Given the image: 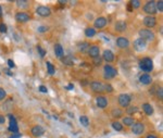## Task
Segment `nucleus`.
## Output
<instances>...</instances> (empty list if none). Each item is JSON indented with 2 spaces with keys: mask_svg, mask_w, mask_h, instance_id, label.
Returning a JSON list of instances; mask_svg holds the SVG:
<instances>
[{
  "mask_svg": "<svg viewBox=\"0 0 163 138\" xmlns=\"http://www.w3.org/2000/svg\"><path fill=\"white\" fill-rule=\"evenodd\" d=\"M139 69L141 70V71H143V72H146V74H147L148 72H151L153 70L152 59L149 58V57L143 58V59L139 61Z\"/></svg>",
  "mask_w": 163,
  "mask_h": 138,
  "instance_id": "obj_1",
  "label": "nucleus"
},
{
  "mask_svg": "<svg viewBox=\"0 0 163 138\" xmlns=\"http://www.w3.org/2000/svg\"><path fill=\"white\" fill-rule=\"evenodd\" d=\"M103 75L106 79H112L118 75V71H116V69H114L112 65L106 64L103 66Z\"/></svg>",
  "mask_w": 163,
  "mask_h": 138,
  "instance_id": "obj_2",
  "label": "nucleus"
},
{
  "mask_svg": "<svg viewBox=\"0 0 163 138\" xmlns=\"http://www.w3.org/2000/svg\"><path fill=\"white\" fill-rule=\"evenodd\" d=\"M139 38H141L143 39L145 41L146 40H149V41H152L154 39V34H153L152 32L148 28H143V30H139Z\"/></svg>",
  "mask_w": 163,
  "mask_h": 138,
  "instance_id": "obj_3",
  "label": "nucleus"
},
{
  "mask_svg": "<svg viewBox=\"0 0 163 138\" xmlns=\"http://www.w3.org/2000/svg\"><path fill=\"white\" fill-rule=\"evenodd\" d=\"M118 101H119V104L122 108H127V107H129V104H131L132 97L127 94H122L119 96Z\"/></svg>",
  "mask_w": 163,
  "mask_h": 138,
  "instance_id": "obj_4",
  "label": "nucleus"
},
{
  "mask_svg": "<svg viewBox=\"0 0 163 138\" xmlns=\"http://www.w3.org/2000/svg\"><path fill=\"white\" fill-rule=\"evenodd\" d=\"M143 11L149 15H152L157 13V5L154 1H148L146 5H143Z\"/></svg>",
  "mask_w": 163,
  "mask_h": 138,
  "instance_id": "obj_5",
  "label": "nucleus"
},
{
  "mask_svg": "<svg viewBox=\"0 0 163 138\" xmlns=\"http://www.w3.org/2000/svg\"><path fill=\"white\" fill-rule=\"evenodd\" d=\"M143 23L146 27H148L149 30V28H152V27H154L157 25V20H156V18L152 16V15H148V16H146L143 19Z\"/></svg>",
  "mask_w": 163,
  "mask_h": 138,
  "instance_id": "obj_6",
  "label": "nucleus"
},
{
  "mask_svg": "<svg viewBox=\"0 0 163 138\" xmlns=\"http://www.w3.org/2000/svg\"><path fill=\"white\" fill-rule=\"evenodd\" d=\"M9 118H10V125H9V131L11 133L16 134L19 132V126H18V122H16V118L12 115L9 114Z\"/></svg>",
  "mask_w": 163,
  "mask_h": 138,
  "instance_id": "obj_7",
  "label": "nucleus"
},
{
  "mask_svg": "<svg viewBox=\"0 0 163 138\" xmlns=\"http://www.w3.org/2000/svg\"><path fill=\"white\" fill-rule=\"evenodd\" d=\"M36 12H37V14L43 16V18L50 16V14H51V10H50L48 7H46V5H39V7L36 9Z\"/></svg>",
  "mask_w": 163,
  "mask_h": 138,
  "instance_id": "obj_8",
  "label": "nucleus"
},
{
  "mask_svg": "<svg viewBox=\"0 0 163 138\" xmlns=\"http://www.w3.org/2000/svg\"><path fill=\"white\" fill-rule=\"evenodd\" d=\"M90 88L94 90L95 93H102L104 90V86L101 82H98V80H94L90 83Z\"/></svg>",
  "mask_w": 163,
  "mask_h": 138,
  "instance_id": "obj_9",
  "label": "nucleus"
},
{
  "mask_svg": "<svg viewBox=\"0 0 163 138\" xmlns=\"http://www.w3.org/2000/svg\"><path fill=\"white\" fill-rule=\"evenodd\" d=\"M132 132L136 135H141L145 132V125L143 123H135L132 125Z\"/></svg>",
  "mask_w": 163,
  "mask_h": 138,
  "instance_id": "obj_10",
  "label": "nucleus"
},
{
  "mask_svg": "<svg viewBox=\"0 0 163 138\" xmlns=\"http://www.w3.org/2000/svg\"><path fill=\"white\" fill-rule=\"evenodd\" d=\"M146 46H147V43L143 39H141V38H138V39H136L134 41V47H135V49L137 50V51L143 50L146 48Z\"/></svg>",
  "mask_w": 163,
  "mask_h": 138,
  "instance_id": "obj_11",
  "label": "nucleus"
},
{
  "mask_svg": "<svg viewBox=\"0 0 163 138\" xmlns=\"http://www.w3.org/2000/svg\"><path fill=\"white\" fill-rule=\"evenodd\" d=\"M32 134L35 137H39V136H43L45 134V128L40 125H35L34 127L32 128Z\"/></svg>",
  "mask_w": 163,
  "mask_h": 138,
  "instance_id": "obj_12",
  "label": "nucleus"
},
{
  "mask_svg": "<svg viewBox=\"0 0 163 138\" xmlns=\"http://www.w3.org/2000/svg\"><path fill=\"white\" fill-rule=\"evenodd\" d=\"M96 104H97L98 108L104 109L107 106H108V100H107L106 97L99 96V97H97V99H96Z\"/></svg>",
  "mask_w": 163,
  "mask_h": 138,
  "instance_id": "obj_13",
  "label": "nucleus"
},
{
  "mask_svg": "<svg viewBox=\"0 0 163 138\" xmlns=\"http://www.w3.org/2000/svg\"><path fill=\"white\" fill-rule=\"evenodd\" d=\"M116 45H118V47L124 49V48H127L129 46V40L125 37H119L116 39Z\"/></svg>",
  "mask_w": 163,
  "mask_h": 138,
  "instance_id": "obj_14",
  "label": "nucleus"
},
{
  "mask_svg": "<svg viewBox=\"0 0 163 138\" xmlns=\"http://www.w3.org/2000/svg\"><path fill=\"white\" fill-rule=\"evenodd\" d=\"M15 19H16L18 22L24 23V22H27V21L30 20V15L27 14V13H25V12H18L15 14Z\"/></svg>",
  "mask_w": 163,
  "mask_h": 138,
  "instance_id": "obj_15",
  "label": "nucleus"
},
{
  "mask_svg": "<svg viewBox=\"0 0 163 138\" xmlns=\"http://www.w3.org/2000/svg\"><path fill=\"white\" fill-rule=\"evenodd\" d=\"M139 82L143 85H150L152 83V77L150 76L149 74H141L139 76Z\"/></svg>",
  "mask_w": 163,
  "mask_h": 138,
  "instance_id": "obj_16",
  "label": "nucleus"
},
{
  "mask_svg": "<svg viewBox=\"0 0 163 138\" xmlns=\"http://www.w3.org/2000/svg\"><path fill=\"white\" fill-rule=\"evenodd\" d=\"M88 54L91 57V58H97V57H99V52H100V49H99L98 46H90L88 49Z\"/></svg>",
  "mask_w": 163,
  "mask_h": 138,
  "instance_id": "obj_17",
  "label": "nucleus"
},
{
  "mask_svg": "<svg viewBox=\"0 0 163 138\" xmlns=\"http://www.w3.org/2000/svg\"><path fill=\"white\" fill-rule=\"evenodd\" d=\"M54 53L58 58H62L64 55V50H63V47L60 44H55L54 45Z\"/></svg>",
  "mask_w": 163,
  "mask_h": 138,
  "instance_id": "obj_18",
  "label": "nucleus"
},
{
  "mask_svg": "<svg viewBox=\"0 0 163 138\" xmlns=\"http://www.w3.org/2000/svg\"><path fill=\"white\" fill-rule=\"evenodd\" d=\"M107 25V20L104 18H98L95 20V27L96 28H103Z\"/></svg>",
  "mask_w": 163,
  "mask_h": 138,
  "instance_id": "obj_19",
  "label": "nucleus"
},
{
  "mask_svg": "<svg viewBox=\"0 0 163 138\" xmlns=\"http://www.w3.org/2000/svg\"><path fill=\"white\" fill-rule=\"evenodd\" d=\"M102 59L106 60L107 62H112L114 60V54L111 50H104L103 55H102Z\"/></svg>",
  "mask_w": 163,
  "mask_h": 138,
  "instance_id": "obj_20",
  "label": "nucleus"
},
{
  "mask_svg": "<svg viewBox=\"0 0 163 138\" xmlns=\"http://www.w3.org/2000/svg\"><path fill=\"white\" fill-rule=\"evenodd\" d=\"M114 26H115V30H118V32H124V30H126V27H127V24L124 21H118V22H115Z\"/></svg>",
  "mask_w": 163,
  "mask_h": 138,
  "instance_id": "obj_21",
  "label": "nucleus"
},
{
  "mask_svg": "<svg viewBox=\"0 0 163 138\" xmlns=\"http://www.w3.org/2000/svg\"><path fill=\"white\" fill-rule=\"evenodd\" d=\"M89 44L87 43V41H83V43H80V44H78V46H77V48H78V51L79 52H82V53H85V52H87L89 49Z\"/></svg>",
  "mask_w": 163,
  "mask_h": 138,
  "instance_id": "obj_22",
  "label": "nucleus"
},
{
  "mask_svg": "<svg viewBox=\"0 0 163 138\" xmlns=\"http://www.w3.org/2000/svg\"><path fill=\"white\" fill-rule=\"evenodd\" d=\"M61 62L63 64H65V65H73L74 64V61H73L71 55H63L61 58Z\"/></svg>",
  "mask_w": 163,
  "mask_h": 138,
  "instance_id": "obj_23",
  "label": "nucleus"
},
{
  "mask_svg": "<svg viewBox=\"0 0 163 138\" xmlns=\"http://www.w3.org/2000/svg\"><path fill=\"white\" fill-rule=\"evenodd\" d=\"M143 110L147 115H152L153 114V108L149 103H143Z\"/></svg>",
  "mask_w": 163,
  "mask_h": 138,
  "instance_id": "obj_24",
  "label": "nucleus"
},
{
  "mask_svg": "<svg viewBox=\"0 0 163 138\" xmlns=\"http://www.w3.org/2000/svg\"><path fill=\"white\" fill-rule=\"evenodd\" d=\"M95 35H96V30H95V28L88 27V28H86V30H85V36H86V37L91 38V37H94Z\"/></svg>",
  "mask_w": 163,
  "mask_h": 138,
  "instance_id": "obj_25",
  "label": "nucleus"
},
{
  "mask_svg": "<svg viewBox=\"0 0 163 138\" xmlns=\"http://www.w3.org/2000/svg\"><path fill=\"white\" fill-rule=\"evenodd\" d=\"M16 5L19 8H22V9H26V8H28V1H26V0H18L16 1Z\"/></svg>",
  "mask_w": 163,
  "mask_h": 138,
  "instance_id": "obj_26",
  "label": "nucleus"
},
{
  "mask_svg": "<svg viewBox=\"0 0 163 138\" xmlns=\"http://www.w3.org/2000/svg\"><path fill=\"white\" fill-rule=\"evenodd\" d=\"M122 121H123L124 125H126V126H132L134 124V118H131V116H126V118H124Z\"/></svg>",
  "mask_w": 163,
  "mask_h": 138,
  "instance_id": "obj_27",
  "label": "nucleus"
},
{
  "mask_svg": "<svg viewBox=\"0 0 163 138\" xmlns=\"http://www.w3.org/2000/svg\"><path fill=\"white\" fill-rule=\"evenodd\" d=\"M112 127H113L114 131L121 132V131L123 129V125L120 123V122H113V123H112Z\"/></svg>",
  "mask_w": 163,
  "mask_h": 138,
  "instance_id": "obj_28",
  "label": "nucleus"
},
{
  "mask_svg": "<svg viewBox=\"0 0 163 138\" xmlns=\"http://www.w3.org/2000/svg\"><path fill=\"white\" fill-rule=\"evenodd\" d=\"M122 114H123V111L121 109H113L112 110V115L114 118H120V116H122Z\"/></svg>",
  "mask_w": 163,
  "mask_h": 138,
  "instance_id": "obj_29",
  "label": "nucleus"
},
{
  "mask_svg": "<svg viewBox=\"0 0 163 138\" xmlns=\"http://www.w3.org/2000/svg\"><path fill=\"white\" fill-rule=\"evenodd\" d=\"M79 122H80L82 125H84V126H88L89 125L88 118H87V116H85V115H83V116H80V118H79Z\"/></svg>",
  "mask_w": 163,
  "mask_h": 138,
  "instance_id": "obj_30",
  "label": "nucleus"
},
{
  "mask_svg": "<svg viewBox=\"0 0 163 138\" xmlns=\"http://www.w3.org/2000/svg\"><path fill=\"white\" fill-rule=\"evenodd\" d=\"M47 69H48V73H49L50 75H53L54 74V72H55V71H54V66L53 65H52V64L50 63V62H47Z\"/></svg>",
  "mask_w": 163,
  "mask_h": 138,
  "instance_id": "obj_31",
  "label": "nucleus"
},
{
  "mask_svg": "<svg viewBox=\"0 0 163 138\" xmlns=\"http://www.w3.org/2000/svg\"><path fill=\"white\" fill-rule=\"evenodd\" d=\"M131 7L134 8V9H138L140 7V1L139 0H132L131 1Z\"/></svg>",
  "mask_w": 163,
  "mask_h": 138,
  "instance_id": "obj_32",
  "label": "nucleus"
},
{
  "mask_svg": "<svg viewBox=\"0 0 163 138\" xmlns=\"http://www.w3.org/2000/svg\"><path fill=\"white\" fill-rule=\"evenodd\" d=\"M138 111V108L137 107H127V110H126V112L129 114H134L136 113Z\"/></svg>",
  "mask_w": 163,
  "mask_h": 138,
  "instance_id": "obj_33",
  "label": "nucleus"
},
{
  "mask_svg": "<svg viewBox=\"0 0 163 138\" xmlns=\"http://www.w3.org/2000/svg\"><path fill=\"white\" fill-rule=\"evenodd\" d=\"M156 94H157V97H158L160 100H162V98H163V88L162 87H160V88L157 90V93H156Z\"/></svg>",
  "mask_w": 163,
  "mask_h": 138,
  "instance_id": "obj_34",
  "label": "nucleus"
},
{
  "mask_svg": "<svg viewBox=\"0 0 163 138\" xmlns=\"http://www.w3.org/2000/svg\"><path fill=\"white\" fill-rule=\"evenodd\" d=\"M156 5H157V10H159L160 12H162L163 11V1L162 0L158 1V2L156 3Z\"/></svg>",
  "mask_w": 163,
  "mask_h": 138,
  "instance_id": "obj_35",
  "label": "nucleus"
},
{
  "mask_svg": "<svg viewBox=\"0 0 163 138\" xmlns=\"http://www.w3.org/2000/svg\"><path fill=\"white\" fill-rule=\"evenodd\" d=\"M37 50H38V52H39L40 54V57L41 58H44L45 55H46V50H44L40 46H37Z\"/></svg>",
  "mask_w": 163,
  "mask_h": 138,
  "instance_id": "obj_36",
  "label": "nucleus"
},
{
  "mask_svg": "<svg viewBox=\"0 0 163 138\" xmlns=\"http://www.w3.org/2000/svg\"><path fill=\"white\" fill-rule=\"evenodd\" d=\"M5 96H7V93H5V89L0 88V101L1 100H3V99L5 98Z\"/></svg>",
  "mask_w": 163,
  "mask_h": 138,
  "instance_id": "obj_37",
  "label": "nucleus"
},
{
  "mask_svg": "<svg viewBox=\"0 0 163 138\" xmlns=\"http://www.w3.org/2000/svg\"><path fill=\"white\" fill-rule=\"evenodd\" d=\"M104 86V90L107 91V93H111V91H113V88H112V86L110 84H106L103 85Z\"/></svg>",
  "mask_w": 163,
  "mask_h": 138,
  "instance_id": "obj_38",
  "label": "nucleus"
},
{
  "mask_svg": "<svg viewBox=\"0 0 163 138\" xmlns=\"http://www.w3.org/2000/svg\"><path fill=\"white\" fill-rule=\"evenodd\" d=\"M102 62V59L100 57H97V58H94V64L95 65H100Z\"/></svg>",
  "mask_w": 163,
  "mask_h": 138,
  "instance_id": "obj_39",
  "label": "nucleus"
},
{
  "mask_svg": "<svg viewBox=\"0 0 163 138\" xmlns=\"http://www.w3.org/2000/svg\"><path fill=\"white\" fill-rule=\"evenodd\" d=\"M0 33H7V26L3 23L0 24Z\"/></svg>",
  "mask_w": 163,
  "mask_h": 138,
  "instance_id": "obj_40",
  "label": "nucleus"
},
{
  "mask_svg": "<svg viewBox=\"0 0 163 138\" xmlns=\"http://www.w3.org/2000/svg\"><path fill=\"white\" fill-rule=\"evenodd\" d=\"M48 30V27H46V26H40L38 27V33H44L46 30Z\"/></svg>",
  "mask_w": 163,
  "mask_h": 138,
  "instance_id": "obj_41",
  "label": "nucleus"
},
{
  "mask_svg": "<svg viewBox=\"0 0 163 138\" xmlns=\"http://www.w3.org/2000/svg\"><path fill=\"white\" fill-rule=\"evenodd\" d=\"M8 65H9V69H12L14 68V62L12 60H8Z\"/></svg>",
  "mask_w": 163,
  "mask_h": 138,
  "instance_id": "obj_42",
  "label": "nucleus"
},
{
  "mask_svg": "<svg viewBox=\"0 0 163 138\" xmlns=\"http://www.w3.org/2000/svg\"><path fill=\"white\" fill-rule=\"evenodd\" d=\"M21 137H22V135H21V134H19V133H16V134H13V135H11L9 138H21Z\"/></svg>",
  "mask_w": 163,
  "mask_h": 138,
  "instance_id": "obj_43",
  "label": "nucleus"
},
{
  "mask_svg": "<svg viewBox=\"0 0 163 138\" xmlns=\"http://www.w3.org/2000/svg\"><path fill=\"white\" fill-rule=\"evenodd\" d=\"M39 91H41V93H45V94H46V93H47V88H46L45 86H40Z\"/></svg>",
  "mask_w": 163,
  "mask_h": 138,
  "instance_id": "obj_44",
  "label": "nucleus"
},
{
  "mask_svg": "<svg viewBox=\"0 0 163 138\" xmlns=\"http://www.w3.org/2000/svg\"><path fill=\"white\" fill-rule=\"evenodd\" d=\"M5 118H3V116H2V115H0V124H3L5 123Z\"/></svg>",
  "mask_w": 163,
  "mask_h": 138,
  "instance_id": "obj_45",
  "label": "nucleus"
},
{
  "mask_svg": "<svg viewBox=\"0 0 163 138\" xmlns=\"http://www.w3.org/2000/svg\"><path fill=\"white\" fill-rule=\"evenodd\" d=\"M74 88V85L73 84H69V86L66 87V89H69V90H71V89H73Z\"/></svg>",
  "mask_w": 163,
  "mask_h": 138,
  "instance_id": "obj_46",
  "label": "nucleus"
},
{
  "mask_svg": "<svg viewBox=\"0 0 163 138\" xmlns=\"http://www.w3.org/2000/svg\"><path fill=\"white\" fill-rule=\"evenodd\" d=\"M146 138H158V137H157L156 135H148V136H147Z\"/></svg>",
  "mask_w": 163,
  "mask_h": 138,
  "instance_id": "obj_47",
  "label": "nucleus"
},
{
  "mask_svg": "<svg viewBox=\"0 0 163 138\" xmlns=\"http://www.w3.org/2000/svg\"><path fill=\"white\" fill-rule=\"evenodd\" d=\"M7 74L9 75V76H12V73H11V72H9V71H8V72H7Z\"/></svg>",
  "mask_w": 163,
  "mask_h": 138,
  "instance_id": "obj_48",
  "label": "nucleus"
},
{
  "mask_svg": "<svg viewBox=\"0 0 163 138\" xmlns=\"http://www.w3.org/2000/svg\"><path fill=\"white\" fill-rule=\"evenodd\" d=\"M1 14H2V9H1V7H0V16H1Z\"/></svg>",
  "mask_w": 163,
  "mask_h": 138,
  "instance_id": "obj_49",
  "label": "nucleus"
}]
</instances>
